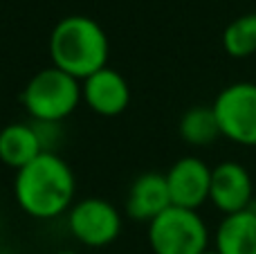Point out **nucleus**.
Wrapping results in <instances>:
<instances>
[{
    "label": "nucleus",
    "instance_id": "obj_9",
    "mask_svg": "<svg viewBox=\"0 0 256 254\" xmlns=\"http://www.w3.org/2000/svg\"><path fill=\"white\" fill-rule=\"evenodd\" d=\"M81 99L97 115L117 117L130 104V88L122 72L106 66L81 81Z\"/></svg>",
    "mask_w": 256,
    "mask_h": 254
},
{
    "label": "nucleus",
    "instance_id": "obj_10",
    "mask_svg": "<svg viewBox=\"0 0 256 254\" xmlns=\"http://www.w3.org/2000/svg\"><path fill=\"white\" fill-rule=\"evenodd\" d=\"M171 207V194H168L166 176L162 174H142L128 189L126 214L132 220H146L150 223L158 218L164 210Z\"/></svg>",
    "mask_w": 256,
    "mask_h": 254
},
{
    "label": "nucleus",
    "instance_id": "obj_3",
    "mask_svg": "<svg viewBox=\"0 0 256 254\" xmlns=\"http://www.w3.org/2000/svg\"><path fill=\"white\" fill-rule=\"evenodd\" d=\"M20 102L34 122L61 124L81 102V81L58 68L36 72L22 88Z\"/></svg>",
    "mask_w": 256,
    "mask_h": 254
},
{
    "label": "nucleus",
    "instance_id": "obj_13",
    "mask_svg": "<svg viewBox=\"0 0 256 254\" xmlns=\"http://www.w3.org/2000/svg\"><path fill=\"white\" fill-rule=\"evenodd\" d=\"M180 138L191 146H209L218 140L220 128H218L216 112L212 106H194L182 115L180 120Z\"/></svg>",
    "mask_w": 256,
    "mask_h": 254
},
{
    "label": "nucleus",
    "instance_id": "obj_4",
    "mask_svg": "<svg viewBox=\"0 0 256 254\" xmlns=\"http://www.w3.org/2000/svg\"><path fill=\"white\" fill-rule=\"evenodd\" d=\"M148 243L155 254H202L209 230L196 210L171 205L148 223Z\"/></svg>",
    "mask_w": 256,
    "mask_h": 254
},
{
    "label": "nucleus",
    "instance_id": "obj_14",
    "mask_svg": "<svg viewBox=\"0 0 256 254\" xmlns=\"http://www.w3.org/2000/svg\"><path fill=\"white\" fill-rule=\"evenodd\" d=\"M222 48L234 58H250L256 54V14L238 16L222 32Z\"/></svg>",
    "mask_w": 256,
    "mask_h": 254
},
{
    "label": "nucleus",
    "instance_id": "obj_2",
    "mask_svg": "<svg viewBox=\"0 0 256 254\" xmlns=\"http://www.w3.org/2000/svg\"><path fill=\"white\" fill-rule=\"evenodd\" d=\"M108 36L97 20L88 16H66L50 34L52 66L84 81L108 63Z\"/></svg>",
    "mask_w": 256,
    "mask_h": 254
},
{
    "label": "nucleus",
    "instance_id": "obj_11",
    "mask_svg": "<svg viewBox=\"0 0 256 254\" xmlns=\"http://www.w3.org/2000/svg\"><path fill=\"white\" fill-rule=\"evenodd\" d=\"M218 254H256V210L227 214L214 236Z\"/></svg>",
    "mask_w": 256,
    "mask_h": 254
},
{
    "label": "nucleus",
    "instance_id": "obj_8",
    "mask_svg": "<svg viewBox=\"0 0 256 254\" xmlns=\"http://www.w3.org/2000/svg\"><path fill=\"white\" fill-rule=\"evenodd\" d=\"M254 184L248 169L238 162H220L212 169V189H209V200L220 210L222 214H236L252 207Z\"/></svg>",
    "mask_w": 256,
    "mask_h": 254
},
{
    "label": "nucleus",
    "instance_id": "obj_6",
    "mask_svg": "<svg viewBox=\"0 0 256 254\" xmlns=\"http://www.w3.org/2000/svg\"><path fill=\"white\" fill-rule=\"evenodd\" d=\"M68 228L79 243L88 248L110 246L122 232V216L104 198H84L68 210Z\"/></svg>",
    "mask_w": 256,
    "mask_h": 254
},
{
    "label": "nucleus",
    "instance_id": "obj_7",
    "mask_svg": "<svg viewBox=\"0 0 256 254\" xmlns=\"http://www.w3.org/2000/svg\"><path fill=\"white\" fill-rule=\"evenodd\" d=\"M164 176H166L168 194H171V205L198 212V207L209 200L212 169L200 158H180Z\"/></svg>",
    "mask_w": 256,
    "mask_h": 254
},
{
    "label": "nucleus",
    "instance_id": "obj_5",
    "mask_svg": "<svg viewBox=\"0 0 256 254\" xmlns=\"http://www.w3.org/2000/svg\"><path fill=\"white\" fill-rule=\"evenodd\" d=\"M220 135L243 146H256V84L238 81L218 92L212 104Z\"/></svg>",
    "mask_w": 256,
    "mask_h": 254
},
{
    "label": "nucleus",
    "instance_id": "obj_15",
    "mask_svg": "<svg viewBox=\"0 0 256 254\" xmlns=\"http://www.w3.org/2000/svg\"><path fill=\"white\" fill-rule=\"evenodd\" d=\"M202 254H218L216 250H207V252H202Z\"/></svg>",
    "mask_w": 256,
    "mask_h": 254
},
{
    "label": "nucleus",
    "instance_id": "obj_12",
    "mask_svg": "<svg viewBox=\"0 0 256 254\" xmlns=\"http://www.w3.org/2000/svg\"><path fill=\"white\" fill-rule=\"evenodd\" d=\"M43 151L34 124H7L0 130V162L12 169H22Z\"/></svg>",
    "mask_w": 256,
    "mask_h": 254
},
{
    "label": "nucleus",
    "instance_id": "obj_1",
    "mask_svg": "<svg viewBox=\"0 0 256 254\" xmlns=\"http://www.w3.org/2000/svg\"><path fill=\"white\" fill-rule=\"evenodd\" d=\"M74 174L56 153H40L38 158L16 171L14 196L25 214L50 220L66 214L74 200Z\"/></svg>",
    "mask_w": 256,
    "mask_h": 254
}]
</instances>
